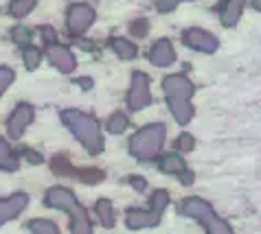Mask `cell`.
Here are the masks:
<instances>
[{"label":"cell","mask_w":261,"mask_h":234,"mask_svg":"<svg viewBox=\"0 0 261 234\" xmlns=\"http://www.w3.org/2000/svg\"><path fill=\"white\" fill-rule=\"evenodd\" d=\"M163 94L169 105L171 116L178 125H189L195 109L191 105V97L195 94V85L187 79V75H167L163 79Z\"/></svg>","instance_id":"6da1fadb"},{"label":"cell","mask_w":261,"mask_h":234,"mask_svg":"<svg viewBox=\"0 0 261 234\" xmlns=\"http://www.w3.org/2000/svg\"><path fill=\"white\" fill-rule=\"evenodd\" d=\"M60 119L90 156H99L103 151V136H101V129H99V121L92 114L68 107L60 112Z\"/></svg>","instance_id":"7a4b0ae2"},{"label":"cell","mask_w":261,"mask_h":234,"mask_svg":"<svg viewBox=\"0 0 261 234\" xmlns=\"http://www.w3.org/2000/svg\"><path fill=\"white\" fill-rule=\"evenodd\" d=\"M44 206L66 210L70 217V232L72 234H92V223H90L88 210L77 201V197L70 188H64V186L48 188L44 195Z\"/></svg>","instance_id":"3957f363"},{"label":"cell","mask_w":261,"mask_h":234,"mask_svg":"<svg viewBox=\"0 0 261 234\" xmlns=\"http://www.w3.org/2000/svg\"><path fill=\"white\" fill-rule=\"evenodd\" d=\"M165 138H167L165 123H151L147 127H141L129 138L127 149L139 162H154V160L161 158Z\"/></svg>","instance_id":"277c9868"},{"label":"cell","mask_w":261,"mask_h":234,"mask_svg":"<svg viewBox=\"0 0 261 234\" xmlns=\"http://www.w3.org/2000/svg\"><path fill=\"white\" fill-rule=\"evenodd\" d=\"M178 213L189 217V219H195L208 234H230L233 232V228H230V223L226 219H222L211 203L200 199V197H185V199L178 203Z\"/></svg>","instance_id":"5b68a950"},{"label":"cell","mask_w":261,"mask_h":234,"mask_svg":"<svg viewBox=\"0 0 261 234\" xmlns=\"http://www.w3.org/2000/svg\"><path fill=\"white\" fill-rule=\"evenodd\" d=\"M169 206V193L158 188L149 197V210L147 208H127L125 213V225L127 230H151L161 225V219L165 208Z\"/></svg>","instance_id":"8992f818"},{"label":"cell","mask_w":261,"mask_h":234,"mask_svg":"<svg viewBox=\"0 0 261 234\" xmlns=\"http://www.w3.org/2000/svg\"><path fill=\"white\" fill-rule=\"evenodd\" d=\"M95 20H97V13L88 3H72L66 9V26L70 35H75V38L88 31L95 24Z\"/></svg>","instance_id":"52a82bcc"},{"label":"cell","mask_w":261,"mask_h":234,"mask_svg":"<svg viewBox=\"0 0 261 234\" xmlns=\"http://www.w3.org/2000/svg\"><path fill=\"white\" fill-rule=\"evenodd\" d=\"M151 103V92H149V77L141 70L132 72V81H129V92H127V107L132 112L147 107Z\"/></svg>","instance_id":"ba28073f"},{"label":"cell","mask_w":261,"mask_h":234,"mask_svg":"<svg viewBox=\"0 0 261 234\" xmlns=\"http://www.w3.org/2000/svg\"><path fill=\"white\" fill-rule=\"evenodd\" d=\"M180 40H182L185 46L200 50V53H206V55H213V53H217V48H220V42H217L215 35L200 26L185 28V31L180 33Z\"/></svg>","instance_id":"9c48e42d"},{"label":"cell","mask_w":261,"mask_h":234,"mask_svg":"<svg viewBox=\"0 0 261 234\" xmlns=\"http://www.w3.org/2000/svg\"><path fill=\"white\" fill-rule=\"evenodd\" d=\"M44 55L64 75H70V72L77 68V60H75V55H72V50L68 46H64V44H60V40L44 44Z\"/></svg>","instance_id":"30bf717a"},{"label":"cell","mask_w":261,"mask_h":234,"mask_svg":"<svg viewBox=\"0 0 261 234\" xmlns=\"http://www.w3.org/2000/svg\"><path fill=\"white\" fill-rule=\"evenodd\" d=\"M33 107L29 103H18L16 109L11 112V116L7 119V136L9 140H18L24 134V129L33 123Z\"/></svg>","instance_id":"8fae6325"},{"label":"cell","mask_w":261,"mask_h":234,"mask_svg":"<svg viewBox=\"0 0 261 234\" xmlns=\"http://www.w3.org/2000/svg\"><path fill=\"white\" fill-rule=\"evenodd\" d=\"M147 60L158 66V68H167L176 62V50H173V44L167 40V38H161L151 44L149 53H147Z\"/></svg>","instance_id":"7c38bea8"},{"label":"cell","mask_w":261,"mask_h":234,"mask_svg":"<svg viewBox=\"0 0 261 234\" xmlns=\"http://www.w3.org/2000/svg\"><path fill=\"white\" fill-rule=\"evenodd\" d=\"M27 203H29V195L22 191H18V193L9 195L7 199H3L0 201V223L5 225L7 221H13V219L27 208Z\"/></svg>","instance_id":"4fadbf2b"},{"label":"cell","mask_w":261,"mask_h":234,"mask_svg":"<svg viewBox=\"0 0 261 234\" xmlns=\"http://www.w3.org/2000/svg\"><path fill=\"white\" fill-rule=\"evenodd\" d=\"M244 11V0H222L220 7H217V13H220V22L226 28H233L239 18H242Z\"/></svg>","instance_id":"5bb4252c"},{"label":"cell","mask_w":261,"mask_h":234,"mask_svg":"<svg viewBox=\"0 0 261 234\" xmlns=\"http://www.w3.org/2000/svg\"><path fill=\"white\" fill-rule=\"evenodd\" d=\"M158 169L169 175H180L187 171V164H185V158L178 156V153H165V156L158 158Z\"/></svg>","instance_id":"9a60e30c"},{"label":"cell","mask_w":261,"mask_h":234,"mask_svg":"<svg viewBox=\"0 0 261 234\" xmlns=\"http://www.w3.org/2000/svg\"><path fill=\"white\" fill-rule=\"evenodd\" d=\"M95 213H97L99 221H101V225H103L106 230H112L114 228V221H117V217H114V208H112V201L110 199H106V197L97 199Z\"/></svg>","instance_id":"2e32d148"},{"label":"cell","mask_w":261,"mask_h":234,"mask_svg":"<svg viewBox=\"0 0 261 234\" xmlns=\"http://www.w3.org/2000/svg\"><path fill=\"white\" fill-rule=\"evenodd\" d=\"M108 44H110V48L121 57V60H134L136 53H139L136 44L125 40V38H110V40H108Z\"/></svg>","instance_id":"e0dca14e"},{"label":"cell","mask_w":261,"mask_h":234,"mask_svg":"<svg viewBox=\"0 0 261 234\" xmlns=\"http://www.w3.org/2000/svg\"><path fill=\"white\" fill-rule=\"evenodd\" d=\"M18 156L13 153V149L7 144L5 138H0V169L7 171V173H13V171H18Z\"/></svg>","instance_id":"ac0fdd59"},{"label":"cell","mask_w":261,"mask_h":234,"mask_svg":"<svg viewBox=\"0 0 261 234\" xmlns=\"http://www.w3.org/2000/svg\"><path fill=\"white\" fill-rule=\"evenodd\" d=\"M50 171L62 178H77V169L70 164V160L66 156H53L50 160Z\"/></svg>","instance_id":"d6986e66"},{"label":"cell","mask_w":261,"mask_h":234,"mask_svg":"<svg viewBox=\"0 0 261 234\" xmlns=\"http://www.w3.org/2000/svg\"><path fill=\"white\" fill-rule=\"evenodd\" d=\"M35 5H38V0H11L9 3V16L20 20V18L29 16V13L35 9Z\"/></svg>","instance_id":"ffe728a7"},{"label":"cell","mask_w":261,"mask_h":234,"mask_svg":"<svg viewBox=\"0 0 261 234\" xmlns=\"http://www.w3.org/2000/svg\"><path fill=\"white\" fill-rule=\"evenodd\" d=\"M27 228L33 234H57L60 232V228H57L53 221H48V219H31V221L27 223Z\"/></svg>","instance_id":"44dd1931"},{"label":"cell","mask_w":261,"mask_h":234,"mask_svg":"<svg viewBox=\"0 0 261 234\" xmlns=\"http://www.w3.org/2000/svg\"><path fill=\"white\" fill-rule=\"evenodd\" d=\"M127 125H129V119L123 112H114L110 119H108V123H106V129L110 131V134H123V131L127 129Z\"/></svg>","instance_id":"7402d4cb"},{"label":"cell","mask_w":261,"mask_h":234,"mask_svg":"<svg viewBox=\"0 0 261 234\" xmlns=\"http://www.w3.org/2000/svg\"><path fill=\"white\" fill-rule=\"evenodd\" d=\"M22 62H24L27 70H35L40 66V62H42V50L29 44V46L22 48Z\"/></svg>","instance_id":"603a6c76"},{"label":"cell","mask_w":261,"mask_h":234,"mask_svg":"<svg viewBox=\"0 0 261 234\" xmlns=\"http://www.w3.org/2000/svg\"><path fill=\"white\" fill-rule=\"evenodd\" d=\"M31 28H27V26H22V24H18V26H13L11 28V40L18 44L20 48H24V46H29L31 44Z\"/></svg>","instance_id":"cb8c5ba5"},{"label":"cell","mask_w":261,"mask_h":234,"mask_svg":"<svg viewBox=\"0 0 261 234\" xmlns=\"http://www.w3.org/2000/svg\"><path fill=\"white\" fill-rule=\"evenodd\" d=\"M173 147H176V151H182V153H189L193 151L195 147V138L191 134H180L176 138V142H173Z\"/></svg>","instance_id":"d4e9b609"},{"label":"cell","mask_w":261,"mask_h":234,"mask_svg":"<svg viewBox=\"0 0 261 234\" xmlns=\"http://www.w3.org/2000/svg\"><path fill=\"white\" fill-rule=\"evenodd\" d=\"M147 31H149L147 18H136V20L129 22V33L136 35V38H145V35H147Z\"/></svg>","instance_id":"484cf974"},{"label":"cell","mask_w":261,"mask_h":234,"mask_svg":"<svg viewBox=\"0 0 261 234\" xmlns=\"http://www.w3.org/2000/svg\"><path fill=\"white\" fill-rule=\"evenodd\" d=\"M13 77L16 75H13V70L9 66H0V92H5L13 83Z\"/></svg>","instance_id":"4316f807"},{"label":"cell","mask_w":261,"mask_h":234,"mask_svg":"<svg viewBox=\"0 0 261 234\" xmlns=\"http://www.w3.org/2000/svg\"><path fill=\"white\" fill-rule=\"evenodd\" d=\"M180 3H189V0H156V11L161 13H169L173 11Z\"/></svg>","instance_id":"83f0119b"},{"label":"cell","mask_w":261,"mask_h":234,"mask_svg":"<svg viewBox=\"0 0 261 234\" xmlns=\"http://www.w3.org/2000/svg\"><path fill=\"white\" fill-rule=\"evenodd\" d=\"M40 35H42V42H44V44L57 42V31L53 26H40Z\"/></svg>","instance_id":"f1b7e54d"},{"label":"cell","mask_w":261,"mask_h":234,"mask_svg":"<svg viewBox=\"0 0 261 234\" xmlns=\"http://www.w3.org/2000/svg\"><path fill=\"white\" fill-rule=\"evenodd\" d=\"M20 156H24L27 162H31V164H42V156L40 153H35V151H31V149H22L20 151Z\"/></svg>","instance_id":"f546056e"},{"label":"cell","mask_w":261,"mask_h":234,"mask_svg":"<svg viewBox=\"0 0 261 234\" xmlns=\"http://www.w3.org/2000/svg\"><path fill=\"white\" fill-rule=\"evenodd\" d=\"M127 182L136 188V193H143L145 188H147V182H145L143 178H139V175H129V180H127Z\"/></svg>","instance_id":"4dcf8cb0"},{"label":"cell","mask_w":261,"mask_h":234,"mask_svg":"<svg viewBox=\"0 0 261 234\" xmlns=\"http://www.w3.org/2000/svg\"><path fill=\"white\" fill-rule=\"evenodd\" d=\"M178 180L182 182L185 186H191L193 182H195V173H193V171H189V169H187L185 173H180V175H178Z\"/></svg>","instance_id":"1f68e13d"},{"label":"cell","mask_w":261,"mask_h":234,"mask_svg":"<svg viewBox=\"0 0 261 234\" xmlns=\"http://www.w3.org/2000/svg\"><path fill=\"white\" fill-rule=\"evenodd\" d=\"M77 83H79V85H84V90H90V87H92V81H90V79H79Z\"/></svg>","instance_id":"d6a6232c"},{"label":"cell","mask_w":261,"mask_h":234,"mask_svg":"<svg viewBox=\"0 0 261 234\" xmlns=\"http://www.w3.org/2000/svg\"><path fill=\"white\" fill-rule=\"evenodd\" d=\"M250 5L255 11H261V0H250Z\"/></svg>","instance_id":"836d02e7"}]
</instances>
